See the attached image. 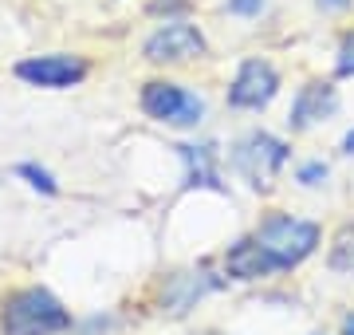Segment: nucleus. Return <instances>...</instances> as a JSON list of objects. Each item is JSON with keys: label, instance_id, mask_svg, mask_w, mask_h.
<instances>
[{"label": "nucleus", "instance_id": "1a4fd4ad", "mask_svg": "<svg viewBox=\"0 0 354 335\" xmlns=\"http://www.w3.org/2000/svg\"><path fill=\"white\" fill-rule=\"evenodd\" d=\"M228 272L236 276V280H260V276H268V272H276L279 264L272 260V253H268L256 237H244V241H236V245L228 248L225 257Z\"/></svg>", "mask_w": 354, "mask_h": 335}, {"label": "nucleus", "instance_id": "9d476101", "mask_svg": "<svg viewBox=\"0 0 354 335\" xmlns=\"http://www.w3.org/2000/svg\"><path fill=\"white\" fill-rule=\"evenodd\" d=\"M177 150L189 162V185H216L213 146H177Z\"/></svg>", "mask_w": 354, "mask_h": 335}, {"label": "nucleus", "instance_id": "f3484780", "mask_svg": "<svg viewBox=\"0 0 354 335\" xmlns=\"http://www.w3.org/2000/svg\"><path fill=\"white\" fill-rule=\"evenodd\" d=\"M342 150H346V154H354V130L346 134V138H342Z\"/></svg>", "mask_w": 354, "mask_h": 335}, {"label": "nucleus", "instance_id": "20e7f679", "mask_svg": "<svg viewBox=\"0 0 354 335\" xmlns=\"http://www.w3.org/2000/svg\"><path fill=\"white\" fill-rule=\"evenodd\" d=\"M142 111L158 118V123H169V127H197L205 115V103L193 91L177 87V83L153 79V83L142 87Z\"/></svg>", "mask_w": 354, "mask_h": 335}, {"label": "nucleus", "instance_id": "7ed1b4c3", "mask_svg": "<svg viewBox=\"0 0 354 335\" xmlns=\"http://www.w3.org/2000/svg\"><path fill=\"white\" fill-rule=\"evenodd\" d=\"M283 162H288V146L279 138H272V134H264V130L244 134L236 142V150H232V166L241 170L248 178V185H256V190H268Z\"/></svg>", "mask_w": 354, "mask_h": 335}, {"label": "nucleus", "instance_id": "dca6fc26", "mask_svg": "<svg viewBox=\"0 0 354 335\" xmlns=\"http://www.w3.org/2000/svg\"><path fill=\"white\" fill-rule=\"evenodd\" d=\"M319 8H330V12H339V8H346V4H351V0H315Z\"/></svg>", "mask_w": 354, "mask_h": 335}, {"label": "nucleus", "instance_id": "0eeeda50", "mask_svg": "<svg viewBox=\"0 0 354 335\" xmlns=\"http://www.w3.org/2000/svg\"><path fill=\"white\" fill-rule=\"evenodd\" d=\"M16 79H24L32 87H48V91H64L75 87L87 79V60L79 55H32V60H20L16 64Z\"/></svg>", "mask_w": 354, "mask_h": 335}, {"label": "nucleus", "instance_id": "a211bd4d", "mask_svg": "<svg viewBox=\"0 0 354 335\" xmlns=\"http://www.w3.org/2000/svg\"><path fill=\"white\" fill-rule=\"evenodd\" d=\"M342 335H354V316H346V323H342Z\"/></svg>", "mask_w": 354, "mask_h": 335}, {"label": "nucleus", "instance_id": "6e6552de", "mask_svg": "<svg viewBox=\"0 0 354 335\" xmlns=\"http://www.w3.org/2000/svg\"><path fill=\"white\" fill-rule=\"evenodd\" d=\"M335 111H339L335 87L323 83V79H311V83L299 87V95H295L288 123H291V130H307V127H315V123H323V118H330Z\"/></svg>", "mask_w": 354, "mask_h": 335}, {"label": "nucleus", "instance_id": "39448f33", "mask_svg": "<svg viewBox=\"0 0 354 335\" xmlns=\"http://www.w3.org/2000/svg\"><path fill=\"white\" fill-rule=\"evenodd\" d=\"M142 55L150 64H189V60L205 55V36L193 24H185V20H165L142 44Z\"/></svg>", "mask_w": 354, "mask_h": 335}, {"label": "nucleus", "instance_id": "f03ea898", "mask_svg": "<svg viewBox=\"0 0 354 335\" xmlns=\"http://www.w3.org/2000/svg\"><path fill=\"white\" fill-rule=\"evenodd\" d=\"M256 241H260V245L272 253V260H276L279 269H295L299 260H307L311 253H315V245H319V225L276 213V217H268L264 225H260Z\"/></svg>", "mask_w": 354, "mask_h": 335}, {"label": "nucleus", "instance_id": "423d86ee", "mask_svg": "<svg viewBox=\"0 0 354 335\" xmlns=\"http://www.w3.org/2000/svg\"><path fill=\"white\" fill-rule=\"evenodd\" d=\"M279 91V75L276 67L268 64V60H244L236 67V75L228 83V103L241 107V111H260L276 99Z\"/></svg>", "mask_w": 354, "mask_h": 335}, {"label": "nucleus", "instance_id": "2eb2a0df", "mask_svg": "<svg viewBox=\"0 0 354 335\" xmlns=\"http://www.w3.org/2000/svg\"><path fill=\"white\" fill-rule=\"evenodd\" d=\"M323 178H327V166H323V162H307V166L299 170V181H304V185H319Z\"/></svg>", "mask_w": 354, "mask_h": 335}, {"label": "nucleus", "instance_id": "f8f14e48", "mask_svg": "<svg viewBox=\"0 0 354 335\" xmlns=\"http://www.w3.org/2000/svg\"><path fill=\"white\" fill-rule=\"evenodd\" d=\"M20 178H28L32 185H36V190H44V194H55V190H59V185H55V178H51L48 170L32 166V162H24V166H20Z\"/></svg>", "mask_w": 354, "mask_h": 335}, {"label": "nucleus", "instance_id": "f257e3e1", "mask_svg": "<svg viewBox=\"0 0 354 335\" xmlns=\"http://www.w3.org/2000/svg\"><path fill=\"white\" fill-rule=\"evenodd\" d=\"M0 327L4 335H59L71 327V311L48 288H24L4 300Z\"/></svg>", "mask_w": 354, "mask_h": 335}, {"label": "nucleus", "instance_id": "9b49d317", "mask_svg": "<svg viewBox=\"0 0 354 335\" xmlns=\"http://www.w3.org/2000/svg\"><path fill=\"white\" fill-rule=\"evenodd\" d=\"M330 264L339 272H354V225H346V229L335 237V248H330Z\"/></svg>", "mask_w": 354, "mask_h": 335}, {"label": "nucleus", "instance_id": "4468645a", "mask_svg": "<svg viewBox=\"0 0 354 335\" xmlns=\"http://www.w3.org/2000/svg\"><path fill=\"white\" fill-rule=\"evenodd\" d=\"M228 12L232 16H260L264 12V0H228Z\"/></svg>", "mask_w": 354, "mask_h": 335}, {"label": "nucleus", "instance_id": "ddd939ff", "mask_svg": "<svg viewBox=\"0 0 354 335\" xmlns=\"http://www.w3.org/2000/svg\"><path fill=\"white\" fill-rule=\"evenodd\" d=\"M335 67H339V75H354V32H351V36H342Z\"/></svg>", "mask_w": 354, "mask_h": 335}]
</instances>
